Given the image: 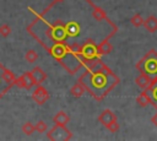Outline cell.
Returning <instances> with one entry per match:
<instances>
[{"label": "cell", "instance_id": "4", "mask_svg": "<svg viewBox=\"0 0 157 141\" xmlns=\"http://www.w3.org/2000/svg\"><path fill=\"white\" fill-rule=\"evenodd\" d=\"M15 74L0 63V99L10 91L12 86H15Z\"/></svg>", "mask_w": 157, "mask_h": 141}, {"label": "cell", "instance_id": "7", "mask_svg": "<svg viewBox=\"0 0 157 141\" xmlns=\"http://www.w3.org/2000/svg\"><path fill=\"white\" fill-rule=\"evenodd\" d=\"M15 86L18 88H25V90H31L34 86V78L32 76L31 71H25L20 77L15 78Z\"/></svg>", "mask_w": 157, "mask_h": 141}, {"label": "cell", "instance_id": "25", "mask_svg": "<svg viewBox=\"0 0 157 141\" xmlns=\"http://www.w3.org/2000/svg\"><path fill=\"white\" fill-rule=\"evenodd\" d=\"M55 1H64V0H55Z\"/></svg>", "mask_w": 157, "mask_h": 141}, {"label": "cell", "instance_id": "2", "mask_svg": "<svg viewBox=\"0 0 157 141\" xmlns=\"http://www.w3.org/2000/svg\"><path fill=\"white\" fill-rule=\"evenodd\" d=\"M77 55H78L80 60L82 61L85 70L94 66L96 64H98L101 61V58H102L99 55V53H98L97 43L94 42L93 38H88L87 40H85L78 47Z\"/></svg>", "mask_w": 157, "mask_h": 141}, {"label": "cell", "instance_id": "8", "mask_svg": "<svg viewBox=\"0 0 157 141\" xmlns=\"http://www.w3.org/2000/svg\"><path fill=\"white\" fill-rule=\"evenodd\" d=\"M49 92L47 91V88H44L42 85H38L37 88L34 90V92L32 93V99L38 104V105H42L44 104L48 99H49Z\"/></svg>", "mask_w": 157, "mask_h": 141}, {"label": "cell", "instance_id": "21", "mask_svg": "<svg viewBox=\"0 0 157 141\" xmlns=\"http://www.w3.org/2000/svg\"><path fill=\"white\" fill-rule=\"evenodd\" d=\"M34 129H36V131H38V132H45L47 129H48V126H47V124H45L43 120H38L37 124L34 125Z\"/></svg>", "mask_w": 157, "mask_h": 141}, {"label": "cell", "instance_id": "14", "mask_svg": "<svg viewBox=\"0 0 157 141\" xmlns=\"http://www.w3.org/2000/svg\"><path fill=\"white\" fill-rule=\"evenodd\" d=\"M142 26H144L148 32L155 33V32L157 31V17L153 16V15L148 16L146 20H144V25H142Z\"/></svg>", "mask_w": 157, "mask_h": 141}, {"label": "cell", "instance_id": "20", "mask_svg": "<svg viewBox=\"0 0 157 141\" xmlns=\"http://www.w3.org/2000/svg\"><path fill=\"white\" fill-rule=\"evenodd\" d=\"M34 131H36V129H34V125H33L31 121H27V123H25V124L22 125V132H25L27 136L32 135Z\"/></svg>", "mask_w": 157, "mask_h": 141}, {"label": "cell", "instance_id": "11", "mask_svg": "<svg viewBox=\"0 0 157 141\" xmlns=\"http://www.w3.org/2000/svg\"><path fill=\"white\" fill-rule=\"evenodd\" d=\"M114 120H117V115H115V113H114L113 110H110V109H104V110H102L101 114H99V116H98V121H99L103 126L109 125V124H110L112 121H114Z\"/></svg>", "mask_w": 157, "mask_h": 141}, {"label": "cell", "instance_id": "3", "mask_svg": "<svg viewBox=\"0 0 157 141\" xmlns=\"http://www.w3.org/2000/svg\"><path fill=\"white\" fill-rule=\"evenodd\" d=\"M135 66L140 72H144L153 78L157 76V51L155 49L148 50L147 54L141 58Z\"/></svg>", "mask_w": 157, "mask_h": 141}, {"label": "cell", "instance_id": "6", "mask_svg": "<svg viewBox=\"0 0 157 141\" xmlns=\"http://www.w3.org/2000/svg\"><path fill=\"white\" fill-rule=\"evenodd\" d=\"M87 2L90 4V6H91V15H92V17H93V20H96L97 22H103V21H107L110 26H117L115 23H113L109 18H108V16H107V12L102 9V7H99V6H97L92 0H87Z\"/></svg>", "mask_w": 157, "mask_h": 141}, {"label": "cell", "instance_id": "15", "mask_svg": "<svg viewBox=\"0 0 157 141\" xmlns=\"http://www.w3.org/2000/svg\"><path fill=\"white\" fill-rule=\"evenodd\" d=\"M69 121H70V116L65 112H63V110L58 112L53 116V123L54 124H58V125H66Z\"/></svg>", "mask_w": 157, "mask_h": 141}, {"label": "cell", "instance_id": "1", "mask_svg": "<svg viewBox=\"0 0 157 141\" xmlns=\"http://www.w3.org/2000/svg\"><path fill=\"white\" fill-rule=\"evenodd\" d=\"M97 102L103 101L120 82L117 74L113 72L102 60L94 66L86 69L77 80Z\"/></svg>", "mask_w": 157, "mask_h": 141}, {"label": "cell", "instance_id": "13", "mask_svg": "<svg viewBox=\"0 0 157 141\" xmlns=\"http://www.w3.org/2000/svg\"><path fill=\"white\" fill-rule=\"evenodd\" d=\"M152 81V77H150L148 75L144 74V72H140L139 76H136L135 78V83L137 85V87H140L141 90H145Z\"/></svg>", "mask_w": 157, "mask_h": 141}, {"label": "cell", "instance_id": "16", "mask_svg": "<svg viewBox=\"0 0 157 141\" xmlns=\"http://www.w3.org/2000/svg\"><path fill=\"white\" fill-rule=\"evenodd\" d=\"M85 92H86V90H85V87L82 86V83H80V82L75 83V85L70 88V94H71L72 97H75V98L82 97V96L85 94Z\"/></svg>", "mask_w": 157, "mask_h": 141}, {"label": "cell", "instance_id": "19", "mask_svg": "<svg viewBox=\"0 0 157 141\" xmlns=\"http://www.w3.org/2000/svg\"><path fill=\"white\" fill-rule=\"evenodd\" d=\"M130 23L134 26V27H141L142 25H144V18H142V16L140 15V13H135L131 18H130Z\"/></svg>", "mask_w": 157, "mask_h": 141}, {"label": "cell", "instance_id": "10", "mask_svg": "<svg viewBox=\"0 0 157 141\" xmlns=\"http://www.w3.org/2000/svg\"><path fill=\"white\" fill-rule=\"evenodd\" d=\"M148 98H150V104H152L157 109V76H155L151 81V83L145 88Z\"/></svg>", "mask_w": 157, "mask_h": 141}, {"label": "cell", "instance_id": "23", "mask_svg": "<svg viewBox=\"0 0 157 141\" xmlns=\"http://www.w3.org/2000/svg\"><path fill=\"white\" fill-rule=\"evenodd\" d=\"M105 128H107L110 132L114 134V132H118V131H119V128H120V126H119V123H118L117 120H114V121H112L109 125H107Z\"/></svg>", "mask_w": 157, "mask_h": 141}, {"label": "cell", "instance_id": "5", "mask_svg": "<svg viewBox=\"0 0 157 141\" xmlns=\"http://www.w3.org/2000/svg\"><path fill=\"white\" fill-rule=\"evenodd\" d=\"M47 137L52 141H66L72 139V132L65 126V125H58L55 124L48 132Z\"/></svg>", "mask_w": 157, "mask_h": 141}, {"label": "cell", "instance_id": "22", "mask_svg": "<svg viewBox=\"0 0 157 141\" xmlns=\"http://www.w3.org/2000/svg\"><path fill=\"white\" fill-rule=\"evenodd\" d=\"M10 34H11V27L9 25H1L0 26V36L5 38Z\"/></svg>", "mask_w": 157, "mask_h": 141}, {"label": "cell", "instance_id": "12", "mask_svg": "<svg viewBox=\"0 0 157 141\" xmlns=\"http://www.w3.org/2000/svg\"><path fill=\"white\" fill-rule=\"evenodd\" d=\"M32 76L34 78V85L38 86V85H42L45 80H47V74L39 67V66H34L32 69Z\"/></svg>", "mask_w": 157, "mask_h": 141}, {"label": "cell", "instance_id": "24", "mask_svg": "<svg viewBox=\"0 0 157 141\" xmlns=\"http://www.w3.org/2000/svg\"><path fill=\"white\" fill-rule=\"evenodd\" d=\"M151 123H152V124H153V125L157 128V113H156V114L152 116V119H151Z\"/></svg>", "mask_w": 157, "mask_h": 141}, {"label": "cell", "instance_id": "9", "mask_svg": "<svg viewBox=\"0 0 157 141\" xmlns=\"http://www.w3.org/2000/svg\"><path fill=\"white\" fill-rule=\"evenodd\" d=\"M118 31L117 29H112V32L99 43V44H97V48H98V53H99V55L101 56H103V55H107V54H109L112 50H113V45L109 43V39L117 33Z\"/></svg>", "mask_w": 157, "mask_h": 141}, {"label": "cell", "instance_id": "17", "mask_svg": "<svg viewBox=\"0 0 157 141\" xmlns=\"http://www.w3.org/2000/svg\"><path fill=\"white\" fill-rule=\"evenodd\" d=\"M136 102L141 107H146V105L150 104V98H148V96H147V93H146L145 90H142V92L136 97Z\"/></svg>", "mask_w": 157, "mask_h": 141}, {"label": "cell", "instance_id": "18", "mask_svg": "<svg viewBox=\"0 0 157 141\" xmlns=\"http://www.w3.org/2000/svg\"><path fill=\"white\" fill-rule=\"evenodd\" d=\"M25 59H26V61H28L29 64H32V63H34V61L38 59V54H37L36 50L28 49V50L25 53Z\"/></svg>", "mask_w": 157, "mask_h": 141}]
</instances>
